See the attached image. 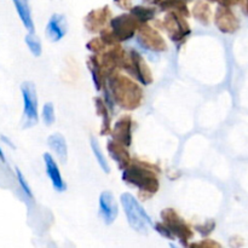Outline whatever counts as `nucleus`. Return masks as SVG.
Instances as JSON below:
<instances>
[{"instance_id": "a211bd4d", "label": "nucleus", "mask_w": 248, "mask_h": 248, "mask_svg": "<svg viewBox=\"0 0 248 248\" xmlns=\"http://www.w3.org/2000/svg\"><path fill=\"white\" fill-rule=\"evenodd\" d=\"M91 149H92V152H93V155H94V157H96V161L98 162L99 167H101V169L103 170L106 173H109V172H110V167H109L108 162H107L106 156H104V154H103V152H102L101 147H99L98 142H97L93 137H91Z\"/></svg>"}, {"instance_id": "393cba45", "label": "nucleus", "mask_w": 248, "mask_h": 248, "mask_svg": "<svg viewBox=\"0 0 248 248\" xmlns=\"http://www.w3.org/2000/svg\"><path fill=\"white\" fill-rule=\"evenodd\" d=\"M210 1H217L220 5H224V6H230V5L235 4V0H210Z\"/></svg>"}, {"instance_id": "2eb2a0df", "label": "nucleus", "mask_w": 248, "mask_h": 248, "mask_svg": "<svg viewBox=\"0 0 248 248\" xmlns=\"http://www.w3.org/2000/svg\"><path fill=\"white\" fill-rule=\"evenodd\" d=\"M107 148H108L110 156L113 157V160H115L120 169L124 170L128 166V164H130V155H128L127 150L125 149V145L116 142V140H109Z\"/></svg>"}, {"instance_id": "aec40b11", "label": "nucleus", "mask_w": 248, "mask_h": 248, "mask_svg": "<svg viewBox=\"0 0 248 248\" xmlns=\"http://www.w3.org/2000/svg\"><path fill=\"white\" fill-rule=\"evenodd\" d=\"M131 14H132L140 22H147L154 17L155 11L153 9H150V7L137 5V6L131 9Z\"/></svg>"}, {"instance_id": "9d476101", "label": "nucleus", "mask_w": 248, "mask_h": 248, "mask_svg": "<svg viewBox=\"0 0 248 248\" xmlns=\"http://www.w3.org/2000/svg\"><path fill=\"white\" fill-rule=\"evenodd\" d=\"M138 44L142 46L143 48L152 51H164L166 50V44H165L164 39L159 35L155 31H153L150 27H142L140 33L137 38Z\"/></svg>"}, {"instance_id": "9b49d317", "label": "nucleus", "mask_w": 248, "mask_h": 248, "mask_svg": "<svg viewBox=\"0 0 248 248\" xmlns=\"http://www.w3.org/2000/svg\"><path fill=\"white\" fill-rule=\"evenodd\" d=\"M68 29V23L67 18H65L63 15L55 14L51 16V18L48 19L47 24H46L45 33L46 36L50 39V41L52 43H57L61 39L64 38L65 33H67Z\"/></svg>"}, {"instance_id": "1a4fd4ad", "label": "nucleus", "mask_w": 248, "mask_h": 248, "mask_svg": "<svg viewBox=\"0 0 248 248\" xmlns=\"http://www.w3.org/2000/svg\"><path fill=\"white\" fill-rule=\"evenodd\" d=\"M118 203L110 191H103L99 196V216L107 225L115 222L118 217Z\"/></svg>"}, {"instance_id": "423d86ee", "label": "nucleus", "mask_w": 248, "mask_h": 248, "mask_svg": "<svg viewBox=\"0 0 248 248\" xmlns=\"http://www.w3.org/2000/svg\"><path fill=\"white\" fill-rule=\"evenodd\" d=\"M138 21L132 14L130 15H120L111 19V29H113L114 39L119 41L128 40L135 35V31L137 29Z\"/></svg>"}, {"instance_id": "f03ea898", "label": "nucleus", "mask_w": 248, "mask_h": 248, "mask_svg": "<svg viewBox=\"0 0 248 248\" xmlns=\"http://www.w3.org/2000/svg\"><path fill=\"white\" fill-rule=\"evenodd\" d=\"M124 212H125L130 227L140 234H148L152 228H154L152 218L149 217L144 208L142 207L137 199L130 193H125L120 198Z\"/></svg>"}, {"instance_id": "c756f323", "label": "nucleus", "mask_w": 248, "mask_h": 248, "mask_svg": "<svg viewBox=\"0 0 248 248\" xmlns=\"http://www.w3.org/2000/svg\"><path fill=\"white\" fill-rule=\"evenodd\" d=\"M237 1H239V0H235V2H237Z\"/></svg>"}, {"instance_id": "f8f14e48", "label": "nucleus", "mask_w": 248, "mask_h": 248, "mask_svg": "<svg viewBox=\"0 0 248 248\" xmlns=\"http://www.w3.org/2000/svg\"><path fill=\"white\" fill-rule=\"evenodd\" d=\"M215 22L218 29L222 31L223 33H232L236 31L237 26H239V22L235 18L232 10L229 9V6H224V5H220L217 9Z\"/></svg>"}, {"instance_id": "f3484780", "label": "nucleus", "mask_w": 248, "mask_h": 248, "mask_svg": "<svg viewBox=\"0 0 248 248\" xmlns=\"http://www.w3.org/2000/svg\"><path fill=\"white\" fill-rule=\"evenodd\" d=\"M47 144L56 153V155H57V157L61 161L64 162L67 160V142H65L64 137L61 133H53V135H51L47 138Z\"/></svg>"}, {"instance_id": "b1692460", "label": "nucleus", "mask_w": 248, "mask_h": 248, "mask_svg": "<svg viewBox=\"0 0 248 248\" xmlns=\"http://www.w3.org/2000/svg\"><path fill=\"white\" fill-rule=\"evenodd\" d=\"M16 176H17V181H18V183H19V186H21V189L23 190V193L26 194L27 198L33 199V194H31V186H28V182L26 181L23 173H22L18 169H16Z\"/></svg>"}, {"instance_id": "5701e85b", "label": "nucleus", "mask_w": 248, "mask_h": 248, "mask_svg": "<svg viewBox=\"0 0 248 248\" xmlns=\"http://www.w3.org/2000/svg\"><path fill=\"white\" fill-rule=\"evenodd\" d=\"M41 118H43V121L45 123V125L47 126H51L55 123V107H53L52 103H46L45 106L43 107Z\"/></svg>"}, {"instance_id": "7ed1b4c3", "label": "nucleus", "mask_w": 248, "mask_h": 248, "mask_svg": "<svg viewBox=\"0 0 248 248\" xmlns=\"http://www.w3.org/2000/svg\"><path fill=\"white\" fill-rule=\"evenodd\" d=\"M123 179L144 193L155 194L159 189V181L154 172L140 164L128 165L124 169Z\"/></svg>"}, {"instance_id": "6ab92c4d", "label": "nucleus", "mask_w": 248, "mask_h": 248, "mask_svg": "<svg viewBox=\"0 0 248 248\" xmlns=\"http://www.w3.org/2000/svg\"><path fill=\"white\" fill-rule=\"evenodd\" d=\"M96 109L98 115L102 116L103 119V127H102V135L107 133L109 131V125H110V116L108 114V109H107V104L104 103L102 99L97 98L96 101Z\"/></svg>"}, {"instance_id": "4be33fe9", "label": "nucleus", "mask_w": 248, "mask_h": 248, "mask_svg": "<svg viewBox=\"0 0 248 248\" xmlns=\"http://www.w3.org/2000/svg\"><path fill=\"white\" fill-rule=\"evenodd\" d=\"M194 14L198 19H200L201 22H205L207 23L208 19H210V7L205 2H198L194 7Z\"/></svg>"}, {"instance_id": "0eeeda50", "label": "nucleus", "mask_w": 248, "mask_h": 248, "mask_svg": "<svg viewBox=\"0 0 248 248\" xmlns=\"http://www.w3.org/2000/svg\"><path fill=\"white\" fill-rule=\"evenodd\" d=\"M181 16V14L173 11L165 17L164 22V27L167 31V33H169L170 38L173 41H176V43L183 40L190 33V29L188 28V24L184 22V19Z\"/></svg>"}, {"instance_id": "bb28decb", "label": "nucleus", "mask_w": 248, "mask_h": 248, "mask_svg": "<svg viewBox=\"0 0 248 248\" xmlns=\"http://www.w3.org/2000/svg\"><path fill=\"white\" fill-rule=\"evenodd\" d=\"M148 4H152V5H157L162 1V0H145Z\"/></svg>"}, {"instance_id": "4468645a", "label": "nucleus", "mask_w": 248, "mask_h": 248, "mask_svg": "<svg viewBox=\"0 0 248 248\" xmlns=\"http://www.w3.org/2000/svg\"><path fill=\"white\" fill-rule=\"evenodd\" d=\"M113 136L116 142L128 147L132 140V120L128 116L120 119L114 126Z\"/></svg>"}, {"instance_id": "20e7f679", "label": "nucleus", "mask_w": 248, "mask_h": 248, "mask_svg": "<svg viewBox=\"0 0 248 248\" xmlns=\"http://www.w3.org/2000/svg\"><path fill=\"white\" fill-rule=\"evenodd\" d=\"M22 98H23V128L33 127L38 123V96L35 85L26 81L21 86Z\"/></svg>"}, {"instance_id": "f257e3e1", "label": "nucleus", "mask_w": 248, "mask_h": 248, "mask_svg": "<svg viewBox=\"0 0 248 248\" xmlns=\"http://www.w3.org/2000/svg\"><path fill=\"white\" fill-rule=\"evenodd\" d=\"M108 85L110 89L109 94L113 97L114 102H116L119 106L126 109H135L140 104L142 91L131 80L121 75H116V77L114 75L108 79Z\"/></svg>"}, {"instance_id": "c85d7f7f", "label": "nucleus", "mask_w": 248, "mask_h": 248, "mask_svg": "<svg viewBox=\"0 0 248 248\" xmlns=\"http://www.w3.org/2000/svg\"><path fill=\"white\" fill-rule=\"evenodd\" d=\"M246 10H247V14H248V0H247V4H246Z\"/></svg>"}, {"instance_id": "cd10ccee", "label": "nucleus", "mask_w": 248, "mask_h": 248, "mask_svg": "<svg viewBox=\"0 0 248 248\" xmlns=\"http://www.w3.org/2000/svg\"><path fill=\"white\" fill-rule=\"evenodd\" d=\"M0 160H1L2 162H5V155H4V153H2L1 148H0Z\"/></svg>"}, {"instance_id": "ddd939ff", "label": "nucleus", "mask_w": 248, "mask_h": 248, "mask_svg": "<svg viewBox=\"0 0 248 248\" xmlns=\"http://www.w3.org/2000/svg\"><path fill=\"white\" fill-rule=\"evenodd\" d=\"M44 162H45L46 173H47L48 178H50L55 190L60 191V193L64 191L65 189H67V186H65L62 176H61L60 169H58V165L56 164L55 159L51 156V154L45 153V154H44Z\"/></svg>"}, {"instance_id": "6e6552de", "label": "nucleus", "mask_w": 248, "mask_h": 248, "mask_svg": "<svg viewBox=\"0 0 248 248\" xmlns=\"http://www.w3.org/2000/svg\"><path fill=\"white\" fill-rule=\"evenodd\" d=\"M130 57V63L125 64L124 67L126 68V70H127L131 75L136 77V79H137L138 81H140L144 85H149L150 82H152V75H150L149 69H148V67L145 65V62L144 60H143L142 56L138 52H136V51H131Z\"/></svg>"}, {"instance_id": "39448f33", "label": "nucleus", "mask_w": 248, "mask_h": 248, "mask_svg": "<svg viewBox=\"0 0 248 248\" xmlns=\"http://www.w3.org/2000/svg\"><path fill=\"white\" fill-rule=\"evenodd\" d=\"M161 217L162 220H164V224L169 228L174 239L181 240L182 244L186 245V241L190 239L193 232H190L188 225L184 223V220L171 208L162 211Z\"/></svg>"}, {"instance_id": "412c9836", "label": "nucleus", "mask_w": 248, "mask_h": 248, "mask_svg": "<svg viewBox=\"0 0 248 248\" xmlns=\"http://www.w3.org/2000/svg\"><path fill=\"white\" fill-rule=\"evenodd\" d=\"M24 40H26V44L27 46H28L29 50H31V52L33 53L35 57H39V56L41 55L40 39H39L38 36H35L34 33H31V31H29L26 35V38H24Z\"/></svg>"}, {"instance_id": "a878e982", "label": "nucleus", "mask_w": 248, "mask_h": 248, "mask_svg": "<svg viewBox=\"0 0 248 248\" xmlns=\"http://www.w3.org/2000/svg\"><path fill=\"white\" fill-rule=\"evenodd\" d=\"M114 2H116L120 7H128L126 5H131L130 0H114Z\"/></svg>"}, {"instance_id": "dca6fc26", "label": "nucleus", "mask_w": 248, "mask_h": 248, "mask_svg": "<svg viewBox=\"0 0 248 248\" xmlns=\"http://www.w3.org/2000/svg\"><path fill=\"white\" fill-rule=\"evenodd\" d=\"M16 7V11L21 18L22 23L26 27V29L31 33H34V23L31 18V7H29L28 0H12Z\"/></svg>"}]
</instances>
